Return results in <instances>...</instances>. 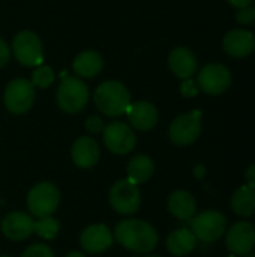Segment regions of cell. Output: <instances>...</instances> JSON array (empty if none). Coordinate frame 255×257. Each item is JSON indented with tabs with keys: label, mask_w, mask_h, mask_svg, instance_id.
Masks as SVG:
<instances>
[{
	"label": "cell",
	"mask_w": 255,
	"mask_h": 257,
	"mask_svg": "<svg viewBox=\"0 0 255 257\" xmlns=\"http://www.w3.org/2000/svg\"><path fill=\"white\" fill-rule=\"evenodd\" d=\"M93 101L102 114L108 117H117L126 114L128 107L131 105V93L120 81L110 80L98 86Z\"/></svg>",
	"instance_id": "7a4b0ae2"
},
{
	"label": "cell",
	"mask_w": 255,
	"mask_h": 257,
	"mask_svg": "<svg viewBox=\"0 0 255 257\" xmlns=\"http://www.w3.org/2000/svg\"><path fill=\"white\" fill-rule=\"evenodd\" d=\"M54 81V72L50 66H38L33 74H32V84L35 87H41V89H45L48 86H51Z\"/></svg>",
	"instance_id": "d4e9b609"
},
{
	"label": "cell",
	"mask_w": 255,
	"mask_h": 257,
	"mask_svg": "<svg viewBox=\"0 0 255 257\" xmlns=\"http://www.w3.org/2000/svg\"><path fill=\"white\" fill-rule=\"evenodd\" d=\"M104 68L102 56L98 51L86 50L74 59V71L81 78H92Z\"/></svg>",
	"instance_id": "ffe728a7"
},
{
	"label": "cell",
	"mask_w": 255,
	"mask_h": 257,
	"mask_svg": "<svg viewBox=\"0 0 255 257\" xmlns=\"http://www.w3.org/2000/svg\"><path fill=\"white\" fill-rule=\"evenodd\" d=\"M231 208L240 217H251L255 214V190L245 185L240 187L231 197Z\"/></svg>",
	"instance_id": "603a6c76"
},
{
	"label": "cell",
	"mask_w": 255,
	"mask_h": 257,
	"mask_svg": "<svg viewBox=\"0 0 255 257\" xmlns=\"http://www.w3.org/2000/svg\"><path fill=\"white\" fill-rule=\"evenodd\" d=\"M245 178H246V181H248V187H251V188H254L255 190V163L248 167V170H246V173H245Z\"/></svg>",
	"instance_id": "4dcf8cb0"
},
{
	"label": "cell",
	"mask_w": 255,
	"mask_h": 257,
	"mask_svg": "<svg viewBox=\"0 0 255 257\" xmlns=\"http://www.w3.org/2000/svg\"><path fill=\"white\" fill-rule=\"evenodd\" d=\"M246 257H255V254H246Z\"/></svg>",
	"instance_id": "e575fe53"
},
{
	"label": "cell",
	"mask_w": 255,
	"mask_h": 257,
	"mask_svg": "<svg viewBox=\"0 0 255 257\" xmlns=\"http://www.w3.org/2000/svg\"><path fill=\"white\" fill-rule=\"evenodd\" d=\"M0 257H11V256H6V254H3V256H0Z\"/></svg>",
	"instance_id": "8d00e7d4"
},
{
	"label": "cell",
	"mask_w": 255,
	"mask_h": 257,
	"mask_svg": "<svg viewBox=\"0 0 255 257\" xmlns=\"http://www.w3.org/2000/svg\"><path fill=\"white\" fill-rule=\"evenodd\" d=\"M89 101V87L78 78L68 75L62 80L57 89V105L65 113H80Z\"/></svg>",
	"instance_id": "277c9868"
},
{
	"label": "cell",
	"mask_w": 255,
	"mask_h": 257,
	"mask_svg": "<svg viewBox=\"0 0 255 257\" xmlns=\"http://www.w3.org/2000/svg\"><path fill=\"white\" fill-rule=\"evenodd\" d=\"M114 236L105 224H90L80 235V245L89 254H101L113 245Z\"/></svg>",
	"instance_id": "7c38bea8"
},
{
	"label": "cell",
	"mask_w": 255,
	"mask_h": 257,
	"mask_svg": "<svg viewBox=\"0 0 255 257\" xmlns=\"http://www.w3.org/2000/svg\"><path fill=\"white\" fill-rule=\"evenodd\" d=\"M197 247V238L191 229H177L167 238V250L173 256H188Z\"/></svg>",
	"instance_id": "44dd1931"
},
{
	"label": "cell",
	"mask_w": 255,
	"mask_h": 257,
	"mask_svg": "<svg viewBox=\"0 0 255 257\" xmlns=\"http://www.w3.org/2000/svg\"><path fill=\"white\" fill-rule=\"evenodd\" d=\"M222 47L231 57H245L255 50L254 33L245 29H234L225 35Z\"/></svg>",
	"instance_id": "e0dca14e"
},
{
	"label": "cell",
	"mask_w": 255,
	"mask_h": 257,
	"mask_svg": "<svg viewBox=\"0 0 255 257\" xmlns=\"http://www.w3.org/2000/svg\"><path fill=\"white\" fill-rule=\"evenodd\" d=\"M35 220L26 212H11L2 221V233L11 241H23L33 235Z\"/></svg>",
	"instance_id": "5bb4252c"
},
{
	"label": "cell",
	"mask_w": 255,
	"mask_h": 257,
	"mask_svg": "<svg viewBox=\"0 0 255 257\" xmlns=\"http://www.w3.org/2000/svg\"><path fill=\"white\" fill-rule=\"evenodd\" d=\"M114 239L126 250L138 254L152 253L158 247V232L155 227L138 218H128L120 221L113 233Z\"/></svg>",
	"instance_id": "6da1fadb"
},
{
	"label": "cell",
	"mask_w": 255,
	"mask_h": 257,
	"mask_svg": "<svg viewBox=\"0 0 255 257\" xmlns=\"http://www.w3.org/2000/svg\"><path fill=\"white\" fill-rule=\"evenodd\" d=\"M110 206L120 215H132L140 209L141 194L138 185L128 179H120L114 182L108 194Z\"/></svg>",
	"instance_id": "5b68a950"
},
{
	"label": "cell",
	"mask_w": 255,
	"mask_h": 257,
	"mask_svg": "<svg viewBox=\"0 0 255 257\" xmlns=\"http://www.w3.org/2000/svg\"><path fill=\"white\" fill-rule=\"evenodd\" d=\"M21 257H54V253L45 244H33L23 251Z\"/></svg>",
	"instance_id": "484cf974"
},
{
	"label": "cell",
	"mask_w": 255,
	"mask_h": 257,
	"mask_svg": "<svg viewBox=\"0 0 255 257\" xmlns=\"http://www.w3.org/2000/svg\"><path fill=\"white\" fill-rule=\"evenodd\" d=\"M12 53L24 66H39L44 60L42 42L39 36L30 30H21L14 36Z\"/></svg>",
	"instance_id": "8992f818"
},
{
	"label": "cell",
	"mask_w": 255,
	"mask_h": 257,
	"mask_svg": "<svg viewBox=\"0 0 255 257\" xmlns=\"http://www.w3.org/2000/svg\"><path fill=\"white\" fill-rule=\"evenodd\" d=\"M102 139L105 148L114 155H126L134 151L137 137L134 130L125 122H111L104 126Z\"/></svg>",
	"instance_id": "30bf717a"
},
{
	"label": "cell",
	"mask_w": 255,
	"mask_h": 257,
	"mask_svg": "<svg viewBox=\"0 0 255 257\" xmlns=\"http://www.w3.org/2000/svg\"><path fill=\"white\" fill-rule=\"evenodd\" d=\"M227 247L237 256H246L255 247V227L248 221H239L230 227L225 236Z\"/></svg>",
	"instance_id": "4fadbf2b"
},
{
	"label": "cell",
	"mask_w": 255,
	"mask_h": 257,
	"mask_svg": "<svg viewBox=\"0 0 255 257\" xmlns=\"http://www.w3.org/2000/svg\"><path fill=\"white\" fill-rule=\"evenodd\" d=\"M9 59H11V48L6 44V41L0 38V68L5 66L9 62Z\"/></svg>",
	"instance_id": "f546056e"
},
{
	"label": "cell",
	"mask_w": 255,
	"mask_h": 257,
	"mask_svg": "<svg viewBox=\"0 0 255 257\" xmlns=\"http://www.w3.org/2000/svg\"><path fill=\"white\" fill-rule=\"evenodd\" d=\"M197 84L207 95H221L231 86V72L222 63H209L200 69Z\"/></svg>",
	"instance_id": "8fae6325"
},
{
	"label": "cell",
	"mask_w": 255,
	"mask_h": 257,
	"mask_svg": "<svg viewBox=\"0 0 255 257\" xmlns=\"http://www.w3.org/2000/svg\"><path fill=\"white\" fill-rule=\"evenodd\" d=\"M86 130L90 133V134H98V133H102L104 130V120L99 117V116H90L87 120H86Z\"/></svg>",
	"instance_id": "f1b7e54d"
},
{
	"label": "cell",
	"mask_w": 255,
	"mask_h": 257,
	"mask_svg": "<svg viewBox=\"0 0 255 257\" xmlns=\"http://www.w3.org/2000/svg\"><path fill=\"white\" fill-rule=\"evenodd\" d=\"M227 2H228L231 6L240 9V8H245V6H251V3H252L254 0H227Z\"/></svg>",
	"instance_id": "1f68e13d"
},
{
	"label": "cell",
	"mask_w": 255,
	"mask_h": 257,
	"mask_svg": "<svg viewBox=\"0 0 255 257\" xmlns=\"http://www.w3.org/2000/svg\"><path fill=\"white\" fill-rule=\"evenodd\" d=\"M236 21L242 26H248L252 24L255 21V9L254 6H245L237 9L236 12Z\"/></svg>",
	"instance_id": "4316f807"
},
{
	"label": "cell",
	"mask_w": 255,
	"mask_h": 257,
	"mask_svg": "<svg viewBox=\"0 0 255 257\" xmlns=\"http://www.w3.org/2000/svg\"><path fill=\"white\" fill-rule=\"evenodd\" d=\"M65 257H86L84 253H81V251H72V253H69L68 256Z\"/></svg>",
	"instance_id": "836d02e7"
},
{
	"label": "cell",
	"mask_w": 255,
	"mask_h": 257,
	"mask_svg": "<svg viewBox=\"0 0 255 257\" xmlns=\"http://www.w3.org/2000/svg\"><path fill=\"white\" fill-rule=\"evenodd\" d=\"M201 116L200 110L177 116L168 128L170 140L177 146H188L194 143L201 134Z\"/></svg>",
	"instance_id": "ba28073f"
},
{
	"label": "cell",
	"mask_w": 255,
	"mask_h": 257,
	"mask_svg": "<svg viewBox=\"0 0 255 257\" xmlns=\"http://www.w3.org/2000/svg\"><path fill=\"white\" fill-rule=\"evenodd\" d=\"M3 101L8 111L14 114H24L35 102V86L26 78H15L6 86Z\"/></svg>",
	"instance_id": "52a82bcc"
},
{
	"label": "cell",
	"mask_w": 255,
	"mask_h": 257,
	"mask_svg": "<svg viewBox=\"0 0 255 257\" xmlns=\"http://www.w3.org/2000/svg\"><path fill=\"white\" fill-rule=\"evenodd\" d=\"M254 9H255V5H254Z\"/></svg>",
	"instance_id": "74e56055"
},
{
	"label": "cell",
	"mask_w": 255,
	"mask_h": 257,
	"mask_svg": "<svg viewBox=\"0 0 255 257\" xmlns=\"http://www.w3.org/2000/svg\"><path fill=\"white\" fill-rule=\"evenodd\" d=\"M101 157L99 145L92 137H80L74 142L71 149V158L80 169H90L98 164Z\"/></svg>",
	"instance_id": "9a60e30c"
},
{
	"label": "cell",
	"mask_w": 255,
	"mask_h": 257,
	"mask_svg": "<svg viewBox=\"0 0 255 257\" xmlns=\"http://www.w3.org/2000/svg\"><path fill=\"white\" fill-rule=\"evenodd\" d=\"M167 205H168L170 214L176 217L177 220L189 221L197 212V203H195L194 196L183 190H177L171 193Z\"/></svg>",
	"instance_id": "d6986e66"
},
{
	"label": "cell",
	"mask_w": 255,
	"mask_h": 257,
	"mask_svg": "<svg viewBox=\"0 0 255 257\" xmlns=\"http://www.w3.org/2000/svg\"><path fill=\"white\" fill-rule=\"evenodd\" d=\"M144 257H161V256H144Z\"/></svg>",
	"instance_id": "d590c367"
},
{
	"label": "cell",
	"mask_w": 255,
	"mask_h": 257,
	"mask_svg": "<svg viewBox=\"0 0 255 257\" xmlns=\"http://www.w3.org/2000/svg\"><path fill=\"white\" fill-rule=\"evenodd\" d=\"M180 93L183 96H186V98L197 96V93H198V84L192 78H186V80H183V83L180 86Z\"/></svg>",
	"instance_id": "83f0119b"
},
{
	"label": "cell",
	"mask_w": 255,
	"mask_h": 257,
	"mask_svg": "<svg viewBox=\"0 0 255 257\" xmlns=\"http://www.w3.org/2000/svg\"><path fill=\"white\" fill-rule=\"evenodd\" d=\"M129 123L138 131H149L158 123V110L152 102L137 101L131 104L126 110Z\"/></svg>",
	"instance_id": "2e32d148"
},
{
	"label": "cell",
	"mask_w": 255,
	"mask_h": 257,
	"mask_svg": "<svg viewBox=\"0 0 255 257\" xmlns=\"http://www.w3.org/2000/svg\"><path fill=\"white\" fill-rule=\"evenodd\" d=\"M204 172H206L204 166H198V167L195 169V176H197V178H203V176H204Z\"/></svg>",
	"instance_id": "d6a6232c"
},
{
	"label": "cell",
	"mask_w": 255,
	"mask_h": 257,
	"mask_svg": "<svg viewBox=\"0 0 255 257\" xmlns=\"http://www.w3.org/2000/svg\"><path fill=\"white\" fill-rule=\"evenodd\" d=\"M168 66L176 77L186 80L197 72V57L189 48L177 47L168 56Z\"/></svg>",
	"instance_id": "ac0fdd59"
},
{
	"label": "cell",
	"mask_w": 255,
	"mask_h": 257,
	"mask_svg": "<svg viewBox=\"0 0 255 257\" xmlns=\"http://www.w3.org/2000/svg\"><path fill=\"white\" fill-rule=\"evenodd\" d=\"M128 181L135 185L146 184L155 173V164L149 155H135L126 167Z\"/></svg>",
	"instance_id": "7402d4cb"
},
{
	"label": "cell",
	"mask_w": 255,
	"mask_h": 257,
	"mask_svg": "<svg viewBox=\"0 0 255 257\" xmlns=\"http://www.w3.org/2000/svg\"><path fill=\"white\" fill-rule=\"evenodd\" d=\"M33 233H36L39 238H42L45 241L56 239L57 235L60 233V223L53 215L51 217L38 218L35 221V226H33Z\"/></svg>",
	"instance_id": "cb8c5ba5"
},
{
	"label": "cell",
	"mask_w": 255,
	"mask_h": 257,
	"mask_svg": "<svg viewBox=\"0 0 255 257\" xmlns=\"http://www.w3.org/2000/svg\"><path fill=\"white\" fill-rule=\"evenodd\" d=\"M227 229V220L219 211H204L191 218V230L203 242L218 241Z\"/></svg>",
	"instance_id": "9c48e42d"
},
{
	"label": "cell",
	"mask_w": 255,
	"mask_h": 257,
	"mask_svg": "<svg viewBox=\"0 0 255 257\" xmlns=\"http://www.w3.org/2000/svg\"><path fill=\"white\" fill-rule=\"evenodd\" d=\"M60 203V191L51 182L33 185L27 194V209L36 218L51 217Z\"/></svg>",
	"instance_id": "3957f363"
}]
</instances>
